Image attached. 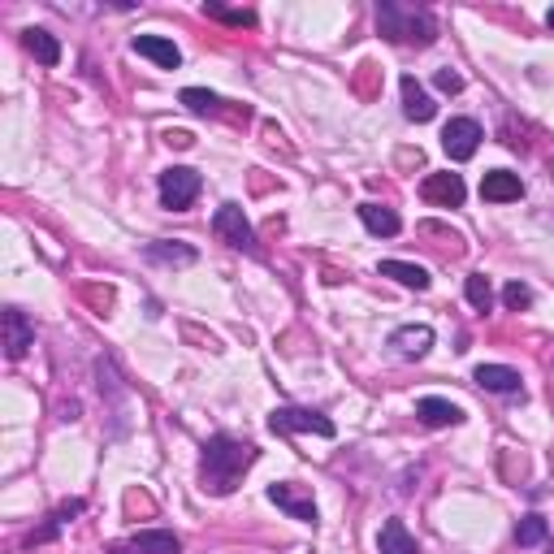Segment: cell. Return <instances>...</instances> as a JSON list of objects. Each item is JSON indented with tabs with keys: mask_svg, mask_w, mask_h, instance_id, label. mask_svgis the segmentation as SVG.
<instances>
[{
	"mask_svg": "<svg viewBox=\"0 0 554 554\" xmlns=\"http://www.w3.org/2000/svg\"><path fill=\"white\" fill-rule=\"evenodd\" d=\"M260 459V451L252 442H243V438H230V433H217V438H208L204 442V459H200V481H204V490L208 494H217V498H226L239 490V481H243V472L252 468Z\"/></svg>",
	"mask_w": 554,
	"mask_h": 554,
	"instance_id": "6da1fadb",
	"label": "cell"
},
{
	"mask_svg": "<svg viewBox=\"0 0 554 554\" xmlns=\"http://www.w3.org/2000/svg\"><path fill=\"white\" fill-rule=\"evenodd\" d=\"M200 174L187 165H174V169H165L161 174V204L169 208V213H182V208H191L195 204V195H200Z\"/></svg>",
	"mask_w": 554,
	"mask_h": 554,
	"instance_id": "277c9868",
	"label": "cell"
},
{
	"mask_svg": "<svg viewBox=\"0 0 554 554\" xmlns=\"http://www.w3.org/2000/svg\"><path fill=\"white\" fill-rule=\"evenodd\" d=\"M472 381H477L481 390H490V394H524V381L516 368H507V364H481L477 373H472Z\"/></svg>",
	"mask_w": 554,
	"mask_h": 554,
	"instance_id": "7c38bea8",
	"label": "cell"
},
{
	"mask_svg": "<svg viewBox=\"0 0 554 554\" xmlns=\"http://www.w3.org/2000/svg\"><path fill=\"white\" fill-rule=\"evenodd\" d=\"M481 139H485V130H481V122H472V117H451L442 130V148L451 161H472Z\"/></svg>",
	"mask_w": 554,
	"mask_h": 554,
	"instance_id": "5b68a950",
	"label": "cell"
},
{
	"mask_svg": "<svg viewBox=\"0 0 554 554\" xmlns=\"http://www.w3.org/2000/svg\"><path fill=\"white\" fill-rule=\"evenodd\" d=\"M22 48L31 52V57L39 61V65H57L61 61V44H57V35H48L44 26H31V31H22Z\"/></svg>",
	"mask_w": 554,
	"mask_h": 554,
	"instance_id": "2e32d148",
	"label": "cell"
},
{
	"mask_svg": "<svg viewBox=\"0 0 554 554\" xmlns=\"http://www.w3.org/2000/svg\"><path fill=\"white\" fill-rule=\"evenodd\" d=\"M377 31L390 39V44H407V48H429L438 39V22H433L429 9H412V5H394V0H381L377 5Z\"/></svg>",
	"mask_w": 554,
	"mask_h": 554,
	"instance_id": "7a4b0ae2",
	"label": "cell"
},
{
	"mask_svg": "<svg viewBox=\"0 0 554 554\" xmlns=\"http://www.w3.org/2000/svg\"><path fill=\"white\" fill-rule=\"evenodd\" d=\"M550 554H554V550H550Z\"/></svg>",
	"mask_w": 554,
	"mask_h": 554,
	"instance_id": "4dcf8cb0",
	"label": "cell"
},
{
	"mask_svg": "<svg viewBox=\"0 0 554 554\" xmlns=\"http://www.w3.org/2000/svg\"><path fill=\"white\" fill-rule=\"evenodd\" d=\"M165 143H169V148H191L195 135H191V130H165Z\"/></svg>",
	"mask_w": 554,
	"mask_h": 554,
	"instance_id": "83f0119b",
	"label": "cell"
},
{
	"mask_svg": "<svg viewBox=\"0 0 554 554\" xmlns=\"http://www.w3.org/2000/svg\"><path fill=\"white\" fill-rule=\"evenodd\" d=\"M481 195L490 204H511L524 195V182H520V174H511V169H490V174L481 178Z\"/></svg>",
	"mask_w": 554,
	"mask_h": 554,
	"instance_id": "4fadbf2b",
	"label": "cell"
},
{
	"mask_svg": "<svg viewBox=\"0 0 554 554\" xmlns=\"http://www.w3.org/2000/svg\"><path fill=\"white\" fill-rule=\"evenodd\" d=\"M464 290H468V303H472V308H477V312H490V303H494V286H490V277H485V273H472Z\"/></svg>",
	"mask_w": 554,
	"mask_h": 554,
	"instance_id": "603a6c76",
	"label": "cell"
},
{
	"mask_svg": "<svg viewBox=\"0 0 554 554\" xmlns=\"http://www.w3.org/2000/svg\"><path fill=\"white\" fill-rule=\"evenodd\" d=\"M433 83H438V91H451V96H455V91H464V78H459L455 70H438V74H433Z\"/></svg>",
	"mask_w": 554,
	"mask_h": 554,
	"instance_id": "4316f807",
	"label": "cell"
},
{
	"mask_svg": "<svg viewBox=\"0 0 554 554\" xmlns=\"http://www.w3.org/2000/svg\"><path fill=\"white\" fill-rule=\"evenodd\" d=\"M420 195H425L429 204H438V208H459V204H464V195H468V187H464V178H459V174H429L425 187H420Z\"/></svg>",
	"mask_w": 554,
	"mask_h": 554,
	"instance_id": "9c48e42d",
	"label": "cell"
},
{
	"mask_svg": "<svg viewBox=\"0 0 554 554\" xmlns=\"http://www.w3.org/2000/svg\"><path fill=\"white\" fill-rule=\"evenodd\" d=\"M416 416H420V425H429V429L464 425V407H455L451 399H438V394H425V399L416 403Z\"/></svg>",
	"mask_w": 554,
	"mask_h": 554,
	"instance_id": "ba28073f",
	"label": "cell"
},
{
	"mask_svg": "<svg viewBox=\"0 0 554 554\" xmlns=\"http://www.w3.org/2000/svg\"><path fill=\"white\" fill-rule=\"evenodd\" d=\"M0 325H5V355L9 360H22V355L35 347V325L26 321L22 308H5L0 312Z\"/></svg>",
	"mask_w": 554,
	"mask_h": 554,
	"instance_id": "52a82bcc",
	"label": "cell"
},
{
	"mask_svg": "<svg viewBox=\"0 0 554 554\" xmlns=\"http://www.w3.org/2000/svg\"><path fill=\"white\" fill-rule=\"evenodd\" d=\"M550 174H554V165H550Z\"/></svg>",
	"mask_w": 554,
	"mask_h": 554,
	"instance_id": "f546056e",
	"label": "cell"
},
{
	"mask_svg": "<svg viewBox=\"0 0 554 554\" xmlns=\"http://www.w3.org/2000/svg\"><path fill=\"white\" fill-rule=\"evenodd\" d=\"M130 550H135V554H182V542L174 533H165V529H148V533H135Z\"/></svg>",
	"mask_w": 554,
	"mask_h": 554,
	"instance_id": "44dd1931",
	"label": "cell"
},
{
	"mask_svg": "<svg viewBox=\"0 0 554 554\" xmlns=\"http://www.w3.org/2000/svg\"><path fill=\"white\" fill-rule=\"evenodd\" d=\"M377 546H381V554H420L416 537L407 533V524H403V520H386V524H381Z\"/></svg>",
	"mask_w": 554,
	"mask_h": 554,
	"instance_id": "ac0fdd59",
	"label": "cell"
},
{
	"mask_svg": "<svg viewBox=\"0 0 554 554\" xmlns=\"http://www.w3.org/2000/svg\"><path fill=\"white\" fill-rule=\"evenodd\" d=\"M269 429L273 433H316V438H338L334 420L312 412V407H273L269 412Z\"/></svg>",
	"mask_w": 554,
	"mask_h": 554,
	"instance_id": "3957f363",
	"label": "cell"
},
{
	"mask_svg": "<svg viewBox=\"0 0 554 554\" xmlns=\"http://www.w3.org/2000/svg\"><path fill=\"white\" fill-rule=\"evenodd\" d=\"M269 503H273V507H282L290 520L316 524V503H312V498H303V494H299L290 481H282V485H269Z\"/></svg>",
	"mask_w": 554,
	"mask_h": 554,
	"instance_id": "30bf717a",
	"label": "cell"
},
{
	"mask_svg": "<svg viewBox=\"0 0 554 554\" xmlns=\"http://www.w3.org/2000/svg\"><path fill=\"white\" fill-rule=\"evenodd\" d=\"M390 347L403 355V360H420V355H429L433 347V329L429 325H403L390 334Z\"/></svg>",
	"mask_w": 554,
	"mask_h": 554,
	"instance_id": "5bb4252c",
	"label": "cell"
},
{
	"mask_svg": "<svg viewBox=\"0 0 554 554\" xmlns=\"http://www.w3.org/2000/svg\"><path fill=\"white\" fill-rule=\"evenodd\" d=\"M546 26H550V31H554V9H550V13H546Z\"/></svg>",
	"mask_w": 554,
	"mask_h": 554,
	"instance_id": "f1b7e54d",
	"label": "cell"
},
{
	"mask_svg": "<svg viewBox=\"0 0 554 554\" xmlns=\"http://www.w3.org/2000/svg\"><path fill=\"white\" fill-rule=\"evenodd\" d=\"M381 277H394L399 286H407V290H429V269H420V265H407V260H381V269H377Z\"/></svg>",
	"mask_w": 554,
	"mask_h": 554,
	"instance_id": "e0dca14e",
	"label": "cell"
},
{
	"mask_svg": "<svg viewBox=\"0 0 554 554\" xmlns=\"http://www.w3.org/2000/svg\"><path fill=\"white\" fill-rule=\"evenodd\" d=\"M403 113H407V122H433V113H438V104H433V96L416 83L412 74L403 78Z\"/></svg>",
	"mask_w": 554,
	"mask_h": 554,
	"instance_id": "9a60e30c",
	"label": "cell"
},
{
	"mask_svg": "<svg viewBox=\"0 0 554 554\" xmlns=\"http://www.w3.org/2000/svg\"><path fill=\"white\" fill-rule=\"evenodd\" d=\"M182 104H187L191 113H200V117L221 113V96H213V91H204V87H187V91H182Z\"/></svg>",
	"mask_w": 554,
	"mask_h": 554,
	"instance_id": "7402d4cb",
	"label": "cell"
},
{
	"mask_svg": "<svg viewBox=\"0 0 554 554\" xmlns=\"http://www.w3.org/2000/svg\"><path fill=\"white\" fill-rule=\"evenodd\" d=\"M213 230H217V239H226L234 252H260L256 247V234L252 226H247V217H243V208L239 204H221L217 208V217H213Z\"/></svg>",
	"mask_w": 554,
	"mask_h": 554,
	"instance_id": "8992f818",
	"label": "cell"
},
{
	"mask_svg": "<svg viewBox=\"0 0 554 554\" xmlns=\"http://www.w3.org/2000/svg\"><path fill=\"white\" fill-rule=\"evenodd\" d=\"M503 303H507L511 312H524V308L533 303V290L524 286V282H507V286H503Z\"/></svg>",
	"mask_w": 554,
	"mask_h": 554,
	"instance_id": "484cf974",
	"label": "cell"
},
{
	"mask_svg": "<svg viewBox=\"0 0 554 554\" xmlns=\"http://www.w3.org/2000/svg\"><path fill=\"white\" fill-rule=\"evenodd\" d=\"M516 542L520 546H542L546 542V520L542 516H524L516 524Z\"/></svg>",
	"mask_w": 554,
	"mask_h": 554,
	"instance_id": "cb8c5ba5",
	"label": "cell"
},
{
	"mask_svg": "<svg viewBox=\"0 0 554 554\" xmlns=\"http://www.w3.org/2000/svg\"><path fill=\"white\" fill-rule=\"evenodd\" d=\"M143 256L152 260V265H195V260H200V252H195V247H187V243H148L143 247Z\"/></svg>",
	"mask_w": 554,
	"mask_h": 554,
	"instance_id": "d6986e66",
	"label": "cell"
},
{
	"mask_svg": "<svg viewBox=\"0 0 554 554\" xmlns=\"http://www.w3.org/2000/svg\"><path fill=\"white\" fill-rule=\"evenodd\" d=\"M360 221L373 234H381V239H394V234L403 230L399 213H394V208H381V204H360Z\"/></svg>",
	"mask_w": 554,
	"mask_h": 554,
	"instance_id": "ffe728a7",
	"label": "cell"
},
{
	"mask_svg": "<svg viewBox=\"0 0 554 554\" xmlns=\"http://www.w3.org/2000/svg\"><path fill=\"white\" fill-rule=\"evenodd\" d=\"M130 48H135L139 57L156 61L161 70H178V65H182L178 44H174V39H165V35H135V39H130Z\"/></svg>",
	"mask_w": 554,
	"mask_h": 554,
	"instance_id": "8fae6325",
	"label": "cell"
},
{
	"mask_svg": "<svg viewBox=\"0 0 554 554\" xmlns=\"http://www.w3.org/2000/svg\"><path fill=\"white\" fill-rule=\"evenodd\" d=\"M208 18L217 22H230V26H256V13L252 9H221V5H204Z\"/></svg>",
	"mask_w": 554,
	"mask_h": 554,
	"instance_id": "d4e9b609",
	"label": "cell"
}]
</instances>
